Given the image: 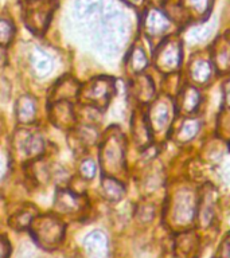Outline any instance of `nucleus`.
Returning a JSON list of instances; mask_svg holds the SVG:
<instances>
[{
    "instance_id": "cd10ccee",
    "label": "nucleus",
    "mask_w": 230,
    "mask_h": 258,
    "mask_svg": "<svg viewBox=\"0 0 230 258\" xmlns=\"http://www.w3.org/2000/svg\"><path fill=\"white\" fill-rule=\"evenodd\" d=\"M7 168H8V164H7V160H6V157L0 153V180L6 176V173H7Z\"/></svg>"
},
{
    "instance_id": "6e6552de",
    "label": "nucleus",
    "mask_w": 230,
    "mask_h": 258,
    "mask_svg": "<svg viewBox=\"0 0 230 258\" xmlns=\"http://www.w3.org/2000/svg\"><path fill=\"white\" fill-rule=\"evenodd\" d=\"M51 122L60 129H72L77 122L76 113L69 101H58L50 109Z\"/></svg>"
},
{
    "instance_id": "a878e982",
    "label": "nucleus",
    "mask_w": 230,
    "mask_h": 258,
    "mask_svg": "<svg viewBox=\"0 0 230 258\" xmlns=\"http://www.w3.org/2000/svg\"><path fill=\"white\" fill-rule=\"evenodd\" d=\"M215 27V23L213 26H210V24H202L199 27L194 28L193 31H191V36L195 38V39H206L207 36L211 35V30Z\"/></svg>"
},
{
    "instance_id": "393cba45",
    "label": "nucleus",
    "mask_w": 230,
    "mask_h": 258,
    "mask_svg": "<svg viewBox=\"0 0 230 258\" xmlns=\"http://www.w3.org/2000/svg\"><path fill=\"white\" fill-rule=\"evenodd\" d=\"M80 175L84 177L85 180H90L96 175V164L92 159H86L81 163L80 165Z\"/></svg>"
},
{
    "instance_id": "b1692460",
    "label": "nucleus",
    "mask_w": 230,
    "mask_h": 258,
    "mask_svg": "<svg viewBox=\"0 0 230 258\" xmlns=\"http://www.w3.org/2000/svg\"><path fill=\"white\" fill-rule=\"evenodd\" d=\"M186 7L195 12L197 15L203 16L207 14L210 7V0H185Z\"/></svg>"
},
{
    "instance_id": "aec40b11",
    "label": "nucleus",
    "mask_w": 230,
    "mask_h": 258,
    "mask_svg": "<svg viewBox=\"0 0 230 258\" xmlns=\"http://www.w3.org/2000/svg\"><path fill=\"white\" fill-rule=\"evenodd\" d=\"M199 104V93L197 89L187 88L182 94V109L185 112H193Z\"/></svg>"
},
{
    "instance_id": "20e7f679",
    "label": "nucleus",
    "mask_w": 230,
    "mask_h": 258,
    "mask_svg": "<svg viewBox=\"0 0 230 258\" xmlns=\"http://www.w3.org/2000/svg\"><path fill=\"white\" fill-rule=\"evenodd\" d=\"M54 4L50 0H28L23 6V18L27 27L35 34H43L51 18Z\"/></svg>"
},
{
    "instance_id": "5701e85b",
    "label": "nucleus",
    "mask_w": 230,
    "mask_h": 258,
    "mask_svg": "<svg viewBox=\"0 0 230 258\" xmlns=\"http://www.w3.org/2000/svg\"><path fill=\"white\" fill-rule=\"evenodd\" d=\"M198 121L195 120H187L185 124L182 125L181 131H179V137L182 141H187L190 139H193L198 132Z\"/></svg>"
},
{
    "instance_id": "4be33fe9",
    "label": "nucleus",
    "mask_w": 230,
    "mask_h": 258,
    "mask_svg": "<svg viewBox=\"0 0 230 258\" xmlns=\"http://www.w3.org/2000/svg\"><path fill=\"white\" fill-rule=\"evenodd\" d=\"M14 32H15V28L10 20L0 19V46H7L11 43Z\"/></svg>"
},
{
    "instance_id": "423d86ee",
    "label": "nucleus",
    "mask_w": 230,
    "mask_h": 258,
    "mask_svg": "<svg viewBox=\"0 0 230 258\" xmlns=\"http://www.w3.org/2000/svg\"><path fill=\"white\" fill-rule=\"evenodd\" d=\"M182 58L181 46L178 42H165L159 47L155 55V62H156L157 69L161 72L168 73L174 72L179 68Z\"/></svg>"
},
{
    "instance_id": "f3484780",
    "label": "nucleus",
    "mask_w": 230,
    "mask_h": 258,
    "mask_svg": "<svg viewBox=\"0 0 230 258\" xmlns=\"http://www.w3.org/2000/svg\"><path fill=\"white\" fill-rule=\"evenodd\" d=\"M151 122L155 128L159 131L165 128V125L169 122V108L168 105L165 104L164 101H159L152 109H151V114H149Z\"/></svg>"
},
{
    "instance_id": "bb28decb",
    "label": "nucleus",
    "mask_w": 230,
    "mask_h": 258,
    "mask_svg": "<svg viewBox=\"0 0 230 258\" xmlns=\"http://www.w3.org/2000/svg\"><path fill=\"white\" fill-rule=\"evenodd\" d=\"M11 253V245L4 235H0V258H8Z\"/></svg>"
},
{
    "instance_id": "f03ea898",
    "label": "nucleus",
    "mask_w": 230,
    "mask_h": 258,
    "mask_svg": "<svg viewBox=\"0 0 230 258\" xmlns=\"http://www.w3.org/2000/svg\"><path fill=\"white\" fill-rule=\"evenodd\" d=\"M124 153L125 144L124 139L120 133H109L101 147L100 161L101 167L105 173L113 175L119 173L124 168Z\"/></svg>"
},
{
    "instance_id": "c85d7f7f",
    "label": "nucleus",
    "mask_w": 230,
    "mask_h": 258,
    "mask_svg": "<svg viewBox=\"0 0 230 258\" xmlns=\"http://www.w3.org/2000/svg\"><path fill=\"white\" fill-rule=\"evenodd\" d=\"M226 88H225V98H226V102H227V104H229V106H230V81L229 82H227V84L225 85Z\"/></svg>"
},
{
    "instance_id": "6ab92c4d",
    "label": "nucleus",
    "mask_w": 230,
    "mask_h": 258,
    "mask_svg": "<svg viewBox=\"0 0 230 258\" xmlns=\"http://www.w3.org/2000/svg\"><path fill=\"white\" fill-rule=\"evenodd\" d=\"M214 60L222 72L230 70V42H222L214 52Z\"/></svg>"
},
{
    "instance_id": "1a4fd4ad",
    "label": "nucleus",
    "mask_w": 230,
    "mask_h": 258,
    "mask_svg": "<svg viewBox=\"0 0 230 258\" xmlns=\"http://www.w3.org/2000/svg\"><path fill=\"white\" fill-rule=\"evenodd\" d=\"M143 27H144L145 34L153 38V36L163 35L165 31H168L171 27V22L163 12L152 8V10H148L144 15Z\"/></svg>"
},
{
    "instance_id": "2eb2a0df",
    "label": "nucleus",
    "mask_w": 230,
    "mask_h": 258,
    "mask_svg": "<svg viewBox=\"0 0 230 258\" xmlns=\"http://www.w3.org/2000/svg\"><path fill=\"white\" fill-rule=\"evenodd\" d=\"M36 217V209L31 205L23 206L22 209L15 213L10 218V225L12 229L24 230L28 229V226L32 222V219Z\"/></svg>"
},
{
    "instance_id": "9b49d317",
    "label": "nucleus",
    "mask_w": 230,
    "mask_h": 258,
    "mask_svg": "<svg viewBox=\"0 0 230 258\" xmlns=\"http://www.w3.org/2000/svg\"><path fill=\"white\" fill-rule=\"evenodd\" d=\"M19 149L28 159L39 157L44 152V139L38 132L26 133L20 140Z\"/></svg>"
},
{
    "instance_id": "ddd939ff",
    "label": "nucleus",
    "mask_w": 230,
    "mask_h": 258,
    "mask_svg": "<svg viewBox=\"0 0 230 258\" xmlns=\"http://www.w3.org/2000/svg\"><path fill=\"white\" fill-rule=\"evenodd\" d=\"M32 73L39 78L47 77L52 70V59L47 52H44L40 48H35L30 58Z\"/></svg>"
},
{
    "instance_id": "0eeeda50",
    "label": "nucleus",
    "mask_w": 230,
    "mask_h": 258,
    "mask_svg": "<svg viewBox=\"0 0 230 258\" xmlns=\"http://www.w3.org/2000/svg\"><path fill=\"white\" fill-rule=\"evenodd\" d=\"M84 251L86 258H108L109 241L106 234L101 230L89 233L84 239Z\"/></svg>"
},
{
    "instance_id": "412c9836",
    "label": "nucleus",
    "mask_w": 230,
    "mask_h": 258,
    "mask_svg": "<svg viewBox=\"0 0 230 258\" xmlns=\"http://www.w3.org/2000/svg\"><path fill=\"white\" fill-rule=\"evenodd\" d=\"M128 63L135 73L141 72L143 69L147 68V56H145L144 51L140 47L133 48L129 55Z\"/></svg>"
},
{
    "instance_id": "c756f323",
    "label": "nucleus",
    "mask_w": 230,
    "mask_h": 258,
    "mask_svg": "<svg viewBox=\"0 0 230 258\" xmlns=\"http://www.w3.org/2000/svg\"><path fill=\"white\" fill-rule=\"evenodd\" d=\"M125 2H128V3L133 4V6H137V4L143 3V0H125Z\"/></svg>"
},
{
    "instance_id": "39448f33",
    "label": "nucleus",
    "mask_w": 230,
    "mask_h": 258,
    "mask_svg": "<svg viewBox=\"0 0 230 258\" xmlns=\"http://www.w3.org/2000/svg\"><path fill=\"white\" fill-rule=\"evenodd\" d=\"M86 206H88V199L82 194L66 188H61L56 191L54 209L58 213L76 215V214L82 213Z\"/></svg>"
},
{
    "instance_id": "4468645a",
    "label": "nucleus",
    "mask_w": 230,
    "mask_h": 258,
    "mask_svg": "<svg viewBox=\"0 0 230 258\" xmlns=\"http://www.w3.org/2000/svg\"><path fill=\"white\" fill-rule=\"evenodd\" d=\"M174 215L179 223H187L194 215V199L187 192H181L175 203Z\"/></svg>"
},
{
    "instance_id": "f257e3e1",
    "label": "nucleus",
    "mask_w": 230,
    "mask_h": 258,
    "mask_svg": "<svg viewBox=\"0 0 230 258\" xmlns=\"http://www.w3.org/2000/svg\"><path fill=\"white\" fill-rule=\"evenodd\" d=\"M31 237L40 249L54 250L60 247L66 233V225L51 214L36 215L28 226Z\"/></svg>"
},
{
    "instance_id": "a211bd4d",
    "label": "nucleus",
    "mask_w": 230,
    "mask_h": 258,
    "mask_svg": "<svg viewBox=\"0 0 230 258\" xmlns=\"http://www.w3.org/2000/svg\"><path fill=\"white\" fill-rule=\"evenodd\" d=\"M191 73V78L198 84H205L210 80V77L213 74V68L209 60L205 59H197L193 62V66L190 69Z\"/></svg>"
},
{
    "instance_id": "7ed1b4c3",
    "label": "nucleus",
    "mask_w": 230,
    "mask_h": 258,
    "mask_svg": "<svg viewBox=\"0 0 230 258\" xmlns=\"http://www.w3.org/2000/svg\"><path fill=\"white\" fill-rule=\"evenodd\" d=\"M114 92V81L109 77H97L81 88V98L90 108L105 109Z\"/></svg>"
},
{
    "instance_id": "dca6fc26",
    "label": "nucleus",
    "mask_w": 230,
    "mask_h": 258,
    "mask_svg": "<svg viewBox=\"0 0 230 258\" xmlns=\"http://www.w3.org/2000/svg\"><path fill=\"white\" fill-rule=\"evenodd\" d=\"M101 191L105 199L110 202L121 201L125 195V187L121 184L120 181L113 179L112 176H106L101 181Z\"/></svg>"
},
{
    "instance_id": "9d476101",
    "label": "nucleus",
    "mask_w": 230,
    "mask_h": 258,
    "mask_svg": "<svg viewBox=\"0 0 230 258\" xmlns=\"http://www.w3.org/2000/svg\"><path fill=\"white\" fill-rule=\"evenodd\" d=\"M80 90L81 86L74 78H72V77H65V78L58 81L55 86H54V89H52L51 100L54 102H58V101H70L80 94Z\"/></svg>"
},
{
    "instance_id": "f8f14e48",
    "label": "nucleus",
    "mask_w": 230,
    "mask_h": 258,
    "mask_svg": "<svg viewBox=\"0 0 230 258\" xmlns=\"http://www.w3.org/2000/svg\"><path fill=\"white\" fill-rule=\"evenodd\" d=\"M38 113L36 100L31 96H22L16 102V117L20 124H31L35 121Z\"/></svg>"
}]
</instances>
